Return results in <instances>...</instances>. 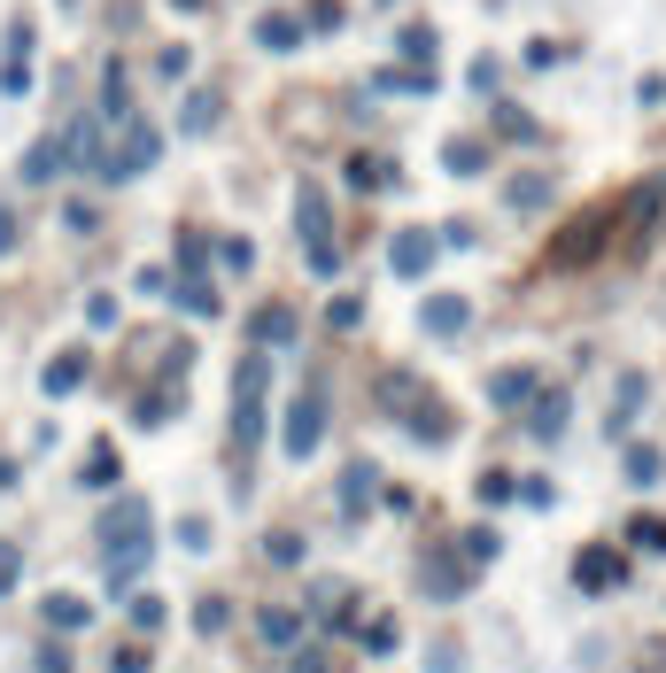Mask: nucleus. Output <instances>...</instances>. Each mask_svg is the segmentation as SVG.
Here are the masks:
<instances>
[{
  "label": "nucleus",
  "instance_id": "nucleus-3",
  "mask_svg": "<svg viewBox=\"0 0 666 673\" xmlns=\"http://www.w3.org/2000/svg\"><path fill=\"white\" fill-rule=\"evenodd\" d=\"M117 132H124V140H117V147L102 155V179H109V187H124V179H140V171H147V163L163 155V132H155L147 117H124Z\"/></svg>",
  "mask_w": 666,
  "mask_h": 673
},
{
  "label": "nucleus",
  "instance_id": "nucleus-4",
  "mask_svg": "<svg viewBox=\"0 0 666 673\" xmlns=\"http://www.w3.org/2000/svg\"><path fill=\"white\" fill-rule=\"evenodd\" d=\"M94 542H102V557H117V550H140V542H155V512L140 495H117L109 512L94 519Z\"/></svg>",
  "mask_w": 666,
  "mask_h": 673
},
{
  "label": "nucleus",
  "instance_id": "nucleus-10",
  "mask_svg": "<svg viewBox=\"0 0 666 673\" xmlns=\"http://www.w3.org/2000/svg\"><path fill=\"white\" fill-rule=\"evenodd\" d=\"M465 317H473V310H465L457 295H435V302L419 310V325H427V333H465Z\"/></svg>",
  "mask_w": 666,
  "mask_h": 673
},
{
  "label": "nucleus",
  "instance_id": "nucleus-20",
  "mask_svg": "<svg viewBox=\"0 0 666 673\" xmlns=\"http://www.w3.org/2000/svg\"><path fill=\"white\" fill-rule=\"evenodd\" d=\"M342 503H349V512H365V503H372V465H349L342 472Z\"/></svg>",
  "mask_w": 666,
  "mask_h": 673
},
{
  "label": "nucleus",
  "instance_id": "nucleus-12",
  "mask_svg": "<svg viewBox=\"0 0 666 673\" xmlns=\"http://www.w3.org/2000/svg\"><path fill=\"white\" fill-rule=\"evenodd\" d=\"M527 426H535L543 442H558V426H566V395H558V387H543V395H535V418H527Z\"/></svg>",
  "mask_w": 666,
  "mask_h": 673
},
{
  "label": "nucleus",
  "instance_id": "nucleus-19",
  "mask_svg": "<svg viewBox=\"0 0 666 673\" xmlns=\"http://www.w3.org/2000/svg\"><path fill=\"white\" fill-rule=\"evenodd\" d=\"M94 604H78V597H47V627H86Z\"/></svg>",
  "mask_w": 666,
  "mask_h": 673
},
{
  "label": "nucleus",
  "instance_id": "nucleus-27",
  "mask_svg": "<svg viewBox=\"0 0 666 673\" xmlns=\"http://www.w3.org/2000/svg\"><path fill=\"white\" fill-rule=\"evenodd\" d=\"M543 202H550L543 179H520V187H512V209H543Z\"/></svg>",
  "mask_w": 666,
  "mask_h": 673
},
{
  "label": "nucleus",
  "instance_id": "nucleus-25",
  "mask_svg": "<svg viewBox=\"0 0 666 673\" xmlns=\"http://www.w3.org/2000/svg\"><path fill=\"white\" fill-rule=\"evenodd\" d=\"M295 635H302L295 612H264V642H295Z\"/></svg>",
  "mask_w": 666,
  "mask_h": 673
},
{
  "label": "nucleus",
  "instance_id": "nucleus-6",
  "mask_svg": "<svg viewBox=\"0 0 666 673\" xmlns=\"http://www.w3.org/2000/svg\"><path fill=\"white\" fill-rule=\"evenodd\" d=\"M318 442H325V395L302 387V395L287 402V434H280V449H287V457H310Z\"/></svg>",
  "mask_w": 666,
  "mask_h": 673
},
{
  "label": "nucleus",
  "instance_id": "nucleus-1",
  "mask_svg": "<svg viewBox=\"0 0 666 673\" xmlns=\"http://www.w3.org/2000/svg\"><path fill=\"white\" fill-rule=\"evenodd\" d=\"M264 442V357H240L233 372V449L248 457Z\"/></svg>",
  "mask_w": 666,
  "mask_h": 673
},
{
  "label": "nucleus",
  "instance_id": "nucleus-5",
  "mask_svg": "<svg viewBox=\"0 0 666 673\" xmlns=\"http://www.w3.org/2000/svg\"><path fill=\"white\" fill-rule=\"evenodd\" d=\"M32 55H39V32H32V16H9V39H0V94H24L32 86Z\"/></svg>",
  "mask_w": 666,
  "mask_h": 673
},
{
  "label": "nucleus",
  "instance_id": "nucleus-31",
  "mask_svg": "<svg viewBox=\"0 0 666 673\" xmlns=\"http://www.w3.org/2000/svg\"><path fill=\"white\" fill-rule=\"evenodd\" d=\"M155 77H187V47H163L155 55Z\"/></svg>",
  "mask_w": 666,
  "mask_h": 673
},
{
  "label": "nucleus",
  "instance_id": "nucleus-8",
  "mask_svg": "<svg viewBox=\"0 0 666 673\" xmlns=\"http://www.w3.org/2000/svg\"><path fill=\"white\" fill-rule=\"evenodd\" d=\"M78 387H86V349H62L47 364V395H78Z\"/></svg>",
  "mask_w": 666,
  "mask_h": 673
},
{
  "label": "nucleus",
  "instance_id": "nucleus-9",
  "mask_svg": "<svg viewBox=\"0 0 666 673\" xmlns=\"http://www.w3.org/2000/svg\"><path fill=\"white\" fill-rule=\"evenodd\" d=\"M597 240H605V217H590V225H573V232L558 240V264H590V256H597Z\"/></svg>",
  "mask_w": 666,
  "mask_h": 673
},
{
  "label": "nucleus",
  "instance_id": "nucleus-28",
  "mask_svg": "<svg viewBox=\"0 0 666 673\" xmlns=\"http://www.w3.org/2000/svg\"><path fill=\"white\" fill-rule=\"evenodd\" d=\"M109 480H117V457H109V449H94V465H86V488H109Z\"/></svg>",
  "mask_w": 666,
  "mask_h": 673
},
{
  "label": "nucleus",
  "instance_id": "nucleus-11",
  "mask_svg": "<svg viewBox=\"0 0 666 673\" xmlns=\"http://www.w3.org/2000/svg\"><path fill=\"white\" fill-rule=\"evenodd\" d=\"M442 163H450L457 179H473V171H488V140H450V147H442Z\"/></svg>",
  "mask_w": 666,
  "mask_h": 673
},
{
  "label": "nucleus",
  "instance_id": "nucleus-7",
  "mask_svg": "<svg viewBox=\"0 0 666 673\" xmlns=\"http://www.w3.org/2000/svg\"><path fill=\"white\" fill-rule=\"evenodd\" d=\"M435 248H442L435 232H419V225H411V232H395V248H388V264H395L403 279H427V272H435Z\"/></svg>",
  "mask_w": 666,
  "mask_h": 673
},
{
  "label": "nucleus",
  "instance_id": "nucleus-37",
  "mask_svg": "<svg viewBox=\"0 0 666 673\" xmlns=\"http://www.w3.org/2000/svg\"><path fill=\"white\" fill-rule=\"evenodd\" d=\"M0 588H16V550H0Z\"/></svg>",
  "mask_w": 666,
  "mask_h": 673
},
{
  "label": "nucleus",
  "instance_id": "nucleus-24",
  "mask_svg": "<svg viewBox=\"0 0 666 673\" xmlns=\"http://www.w3.org/2000/svg\"><path fill=\"white\" fill-rule=\"evenodd\" d=\"M658 472H666V465H658V449H628V480H635V488H651Z\"/></svg>",
  "mask_w": 666,
  "mask_h": 673
},
{
  "label": "nucleus",
  "instance_id": "nucleus-14",
  "mask_svg": "<svg viewBox=\"0 0 666 673\" xmlns=\"http://www.w3.org/2000/svg\"><path fill=\"white\" fill-rule=\"evenodd\" d=\"M257 341L264 349H287L295 341V310H257Z\"/></svg>",
  "mask_w": 666,
  "mask_h": 673
},
{
  "label": "nucleus",
  "instance_id": "nucleus-30",
  "mask_svg": "<svg viewBox=\"0 0 666 673\" xmlns=\"http://www.w3.org/2000/svg\"><path fill=\"white\" fill-rule=\"evenodd\" d=\"M194 627H202V635H217V627H225V604H217V597H202V604H194Z\"/></svg>",
  "mask_w": 666,
  "mask_h": 673
},
{
  "label": "nucleus",
  "instance_id": "nucleus-18",
  "mask_svg": "<svg viewBox=\"0 0 666 673\" xmlns=\"http://www.w3.org/2000/svg\"><path fill=\"white\" fill-rule=\"evenodd\" d=\"M217 109H225L217 94H187V109H179V124H187V132H210V124H217Z\"/></svg>",
  "mask_w": 666,
  "mask_h": 673
},
{
  "label": "nucleus",
  "instance_id": "nucleus-35",
  "mask_svg": "<svg viewBox=\"0 0 666 673\" xmlns=\"http://www.w3.org/2000/svg\"><path fill=\"white\" fill-rule=\"evenodd\" d=\"M0 256H16V209L0 202Z\"/></svg>",
  "mask_w": 666,
  "mask_h": 673
},
{
  "label": "nucleus",
  "instance_id": "nucleus-16",
  "mask_svg": "<svg viewBox=\"0 0 666 673\" xmlns=\"http://www.w3.org/2000/svg\"><path fill=\"white\" fill-rule=\"evenodd\" d=\"M488 395L512 410V402H527V395H535V372H496V380H488Z\"/></svg>",
  "mask_w": 666,
  "mask_h": 673
},
{
  "label": "nucleus",
  "instance_id": "nucleus-38",
  "mask_svg": "<svg viewBox=\"0 0 666 673\" xmlns=\"http://www.w3.org/2000/svg\"><path fill=\"white\" fill-rule=\"evenodd\" d=\"M171 9H179V16H202V0H171Z\"/></svg>",
  "mask_w": 666,
  "mask_h": 673
},
{
  "label": "nucleus",
  "instance_id": "nucleus-13",
  "mask_svg": "<svg viewBox=\"0 0 666 673\" xmlns=\"http://www.w3.org/2000/svg\"><path fill=\"white\" fill-rule=\"evenodd\" d=\"M55 171H62V140H39V147L24 155V179H32V187H47Z\"/></svg>",
  "mask_w": 666,
  "mask_h": 673
},
{
  "label": "nucleus",
  "instance_id": "nucleus-29",
  "mask_svg": "<svg viewBox=\"0 0 666 673\" xmlns=\"http://www.w3.org/2000/svg\"><path fill=\"white\" fill-rule=\"evenodd\" d=\"M465 557H473V565H488V557H496V534H488V527H473V534H465Z\"/></svg>",
  "mask_w": 666,
  "mask_h": 673
},
{
  "label": "nucleus",
  "instance_id": "nucleus-32",
  "mask_svg": "<svg viewBox=\"0 0 666 673\" xmlns=\"http://www.w3.org/2000/svg\"><path fill=\"white\" fill-rule=\"evenodd\" d=\"M480 503H512V472H488L480 480Z\"/></svg>",
  "mask_w": 666,
  "mask_h": 673
},
{
  "label": "nucleus",
  "instance_id": "nucleus-2",
  "mask_svg": "<svg viewBox=\"0 0 666 673\" xmlns=\"http://www.w3.org/2000/svg\"><path fill=\"white\" fill-rule=\"evenodd\" d=\"M295 225H302V248H310V272L333 279V272H342V240H333V217H325V194L318 187L295 194Z\"/></svg>",
  "mask_w": 666,
  "mask_h": 673
},
{
  "label": "nucleus",
  "instance_id": "nucleus-34",
  "mask_svg": "<svg viewBox=\"0 0 666 673\" xmlns=\"http://www.w3.org/2000/svg\"><path fill=\"white\" fill-rule=\"evenodd\" d=\"M264 550H272V565H295V557H302V542H295V534H272Z\"/></svg>",
  "mask_w": 666,
  "mask_h": 673
},
{
  "label": "nucleus",
  "instance_id": "nucleus-15",
  "mask_svg": "<svg viewBox=\"0 0 666 673\" xmlns=\"http://www.w3.org/2000/svg\"><path fill=\"white\" fill-rule=\"evenodd\" d=\"M124 101H132V77L109 62V70H102V117H124Z\"/></svg>",
  "mask_w": 666,
  "mask_h": 673
},
{
  "label": "nucleus",
  "instance_id": "nucleus-33",
  "mask_svg": "<svg viewBox=\"0 0 666 673\" xmlns=\"http://www.w3.org/2000/svg\"><path fill=\"white\" fill-rule=\"evenodd\" d=\"M179 542L187 550H210V519H179Z\"/></svg>",
  "mask_w": 666,
  "mask_h": 673
},
{
  "label": "nucleus",
  "instance_id": "nucleus-23",
  "mask_svg": "<svg viewBox=\"0 0 666 673\" xmlns=\"http://www.w3.org/2000/svg\"><path fill=\"white\" fill-rule=\"evenodd\" d=\"M132 627H140V635L163 627V597H155V588H140V597H132Z\"/></svg>",
  "mask_w": 666,
  "mask_h": 673
},
{
  "label": "nucleus",
  "instance_id": "nucleus-36",
  "mask_svg": "<svg viewBox=\"0 0 666 673\" xmlns=\"http://www.w3.org/2000/svg\"><path fill=\"white\" fill-rule=\"evenodd\" d=\"M295 673H333V658H318V650H302V658H295Z\"/></svg>",
  "mask_w": 666,
  "mask_h": 673
},
{
  "label": "nucleus",
  "instance_id": "nucleus-17",
  "mask_svg": "<svg viewBox=\"0 0 666 673\" xmlns=\"http://www.w3.org/2000/svg\"><path fill=\"white\" fill-rule=\"evenodd\" d=\"M620 580V557L613 550H590V557H581V588H613Z\"/></svg>",
  "mask_w": 666,
  "mask_h": 673
},
{
  "label": "nucleus",
  "instance_id": "nucleus-22",
  "mask_svg": "<svg viewBox=\"0 0 666 673\" xmlns=\"http://www.w3.org/2000/svg\"><path fill=\"white\" fill-rule=\"evenodd\" d=\"M179 310H187V317H217V287L187 279V287H179Z\"/></svg>",
  "mask_w": 666,
  "mask_h": 673
},
{
  "label": "nucleus",
  "instance_id": "nucleus-21",
  "mask_svg": "<svg viewBox=\"0 0 666 673\" xmlns=\"http://www.w3.org/2000/svg\"><path fill=\"white\" fill-rule=\"evenodd\" d=\"M295 39H302L295 16H264V24H257V47H295Z\"/></svg>",
  "mask_w": 666,
  "mask_h": 673
},
{
  "label": "nucleus",
  "instance_id": "nucleus-26",
  "mask_svg": "<svg viewBox=\"0 0 666 673\" xmlns=\"http://www.w3.org/2000/svg\"><path fill=\"white\" fill-rule=\"evenodd\" d=\"M628 542H635V550H666V519H635Z\"/></svg>",
  "mask_w": 666,
  "mask_h": 673
}]
</instances>
